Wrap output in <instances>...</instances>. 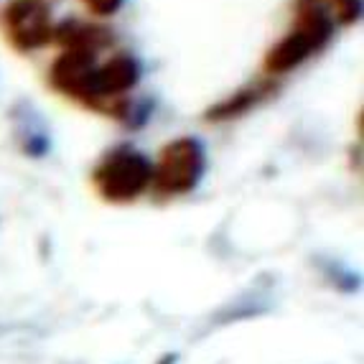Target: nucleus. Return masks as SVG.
Returning a JSON list of instances; mask_svg holds the SVG:
<instances>
[{"label": "nucleus", "mask_w": 364, "mask_h": 364, "mask_svg": "<svg viewBox=\"0 0 364 364\" xmlns=\"http://www.w3.org/2000/svg\"><path fill=\"white\" fill-rule=\"evenodd\" d=\"M334 33V18L321 6L298 0L296 26L288 36H283L265 56L267 74H286L291 69L301 67L311 54L323 49V43Z\"/></svg>", "instance_id": "obj_1"}, {"label": "nucleus", "mask_w": 364, "mask_h": 364, "mask_svg": "<svg viewBox=\"0 0 364 364\" xmlns=\"http://www.w3.org/2000/svg\"><path fill=\"white\" fill-rule=\"evenodd\" d=\"M151 181L153 164L130 146L109 151L92 171V186L109 204H130L146 194Z\"/></svg>", "instance_id": "obj_2"}, {"label": "nucleus", "mask_w": 364, "mask_h": 364, "mask_svg": "<svg viewBox=\"0 0 364 364\" xmlns=\"http://www.w3.org/2000/svg\"><path fill=\"white\" fill-rule=\"evenodd\" d=\"M204 166H207V156H204V148H201L199 140H171L168 146H164V151L158 153V164L153 166L151 186L161 196L188 194L201 181Z\"/></svg>", "instance_id": "obj_3"}, {"label": "nucleus", "mask_w": 364, "mask_h": 364, "mask_svg": "<svg viewBox=\"0 0 364 364\" xmlns=\"http://www.w3.org/2000/svg\"><path fill=\"white\" fill-rule=\"evenodd\" d=\"M140 79V64L130 54H115L105 61L102 67L95 69L92 82V109L107 112V115L122 117L125 109V92H130Z\"/></svg>", "instance_id": "obj_4"}, {"label": "nucleus", "mask_w": 364, "mask_h": 364, "mask_svg": "<svg viewBox=\"0 0 364 364\" xmlns=\"http://www.w3.org/2000/svg\"><path fill=\"white\" fill-rule=\"evenodd\" d=\"M6 33L16 51H36L54 38L51 8L43 0H11L6 8Z\"/></svg>", "instance_id": "obj_5"}, {"label": "nucleus", "mask_w": 364, "mask_h": 364, "mask_svg": "<svg viewBox=\"0 0 364 364\" xmlns=\"http://www.w3.org/2000/svg\"><path fill=\"white\" fill-rule=\"evenodd\" d=\"M95 69H97V54L82 49H64L51 64L49 82L59 95L90 107Z\"/></svg>", "instance_id": "obj_6"}, {"label": "nucleus", "mask_w": 364, "mask_h": 364, "mask_svg": "<svg viewBox=\"0 0 364 364\" xmlns=\"http://www.w3.org/2000/svg\"><path fill=\"white\" fill-rule=\"evenodd\" d=\"M54 38L64 46V49H82L97 54L102 46L112 43L109 31L100 28V26H87L79 21H64L59 28H54Z\"/></svg>", "instance_id": "obj_7"}, {"label": "nucleus", "mask_w": 364, "mask_h": 364, "mask_svg": "<svg viewBox=\"0 0 364 364\" xmlns=\"http://www.w3.org/2000/svg\"><path fill=\"white\" fill-rule=\"evenodd\" d=\"M257 97H260V92L257 90L237 92V95H232L230 100H225V102H219L214 109H209V120H230V117H240L242 112H247V109L257 102Z\"/></svg>", "instance_id": "obj_8"}, {"label": "nucleus", "mask_w": 364, "mask_h": 364, "mask_svg": "<svg viewBox=\"0 0 364 364\" xmlns=\"http://www.w3.org/2000/svg\"><path fill=\"white\" fill-rule=\"evenodd\" d=\"M82 6L92 13V16H115L120 11L122 0H82Z\"/></svg>", "instance_id": "obj_9"}]
</instances>
